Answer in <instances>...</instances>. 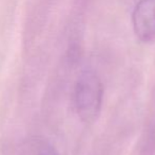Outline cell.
Masks as SVG:
<instances>
[{
	"instance_id": "obj_1",
	"label": "cell",
	"mask_w": 155,
	"mask_h": 155,
	"mask_svg": "<svg viewBox=\"0 0 155 155\" xmlns=\"http://www.w3.org/2000/svg\"><path fill=\"white\" fill-rule=\"evenodd\" d=\"M104 87L99 77L91 70L79 76L74 89V104L80 119L84 122H94L101 110Z\"/></svg>"
},
{
	"instance_id": "obj_3",
	"label": "cell",
	"mask_w": 155,
	"mask_h": 155,
	"mask_svg": "<svg viewBox=\"0 0 155 155\" xmlns=\"http://www.w3.org/2000/svg\"><path fill=\"white\" fill-rule=\"evenodd\" d=\"M40 155H58V153H57V152H56L54 149H51V148H48V149H45V151H43Z\"/></svg>"
},
{
	"instance_id": "obj_2",
	"label": "cell",
	"mask_w": 155,
	"mask_h": 155,
	"mask_svg": "<svg viewBox=\"0 0 155 155\" xmlns=\"http://www.w3.org/2000/svg\"><path fill=\"white\" fill-rule=\"evenodd\" d=\"M133 30L143 43L155 39V0H139L132 14Z\"/></svg>"
}]
</instances>
